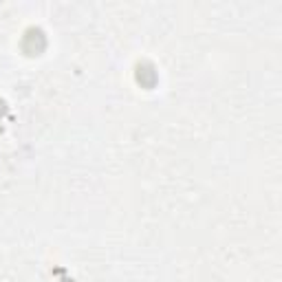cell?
Segmentation results:
<instances>
[{"label":"cell","instance_id":"1","mask_svg":"<svg viewBox=\"0 0 282 282\" xmlns=\"http://www.w3.org/2000/svg\"><path fill=\"white\" fill-rule=\"evenodd\" d=\"M22 47H25V51L29 55H40L44 51V47H47V38H44V33L40 29H29Z\"/></svg>","mask_w":282,"mask_h":282},{"label":"cell","instance_id":"2","mask_svg":"<svg viewBox=\"0 0 282 282\" xmlns=\"http://www.w3.org/2000/svg\"><path fill=\"white\" fill-rule=\"evenodd\" d=\"M137 82L143 86V88H152L157 84V71L150 62H141L137 66Z\"/></svg>","mask_w":282,"mask_h":282},{"label":"cell","instance_id":"3","mask_svg":"<svg viewBox=\"0 0 282 282\" xmlns=\"http://www.w3.org/2000/svg\"><path fill=\"white\" fill-rule=\"evenodd\" d=\"M5 113H7V106H5V102H3V99H0V117H3Z\"/></svg>","mask_w":282,"mask_h":282}]
</instances>
